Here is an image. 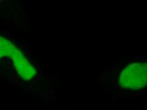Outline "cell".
<instances>
[{"label": "cell", "mask_w": 147, "mask_h": 110, "mask_svg": "<svg viewBox=\"0 0 147 110\" xmlns=\"http://www.w3.org/2000/svg\"><path fill=\"white\" fill-rule=\"evenodd\" d=\"M5 62L24 81L32 80L38 74L36 65L26 50L8 36L0 34V65Z\"/></svg>", "instance_id": "obj_1"}, {"label": "cell", "mask_w": 147, "mask_h": 110, "mask_svg": "<svg viewBox=\"0 0 147 110\" xmlns=\"http://www.w3.org/2000/svg\"><path fill=\"white\" fill-rule=\"evenodd\" d=\"M145 62L131 63L121 70L119 84L125 90L137 91L146 86L147 82V66Z\"/></svg>", "instance_id": "obj_2"}, {"label": "cell", "mask_w": 147, "mask_h": 110, "mask_svg": "<svg viewBox=\"0 0 147 110\" xmlns=\"http://www.w3.org/2000/svg\"><path fill=\"white\" fill-rule=\"evenodd\" d=\"M3 1V0H0V2H1Z\"/></svg>", "instance_id": "obj_3"}]
</instances>
